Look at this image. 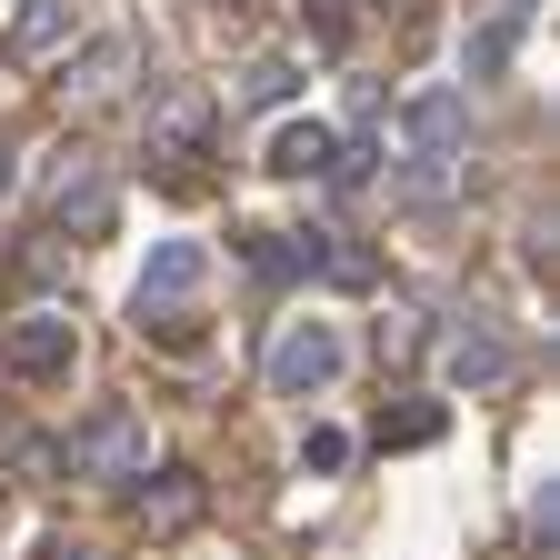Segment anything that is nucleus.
Listing matches in <instances>:
<instances>
[{
    "label": "nucleus",
    "mask_w": 560,
    "mask_h": 560,
    "mask_svg": "<svg viewBox=\"0 0 560 560\" xmlns=\"http://www.w3.org/2000/svg\"><path fill=\"white\" fill-rule=\"evenodd\" d=\"M200 291H210V250L200 241H151V270H140V291H130V320L161 330V340H180Z\"/></svg>",
    "instance_id": "nucleus-1"
},
{
    "label": "nucleus",
    "mask_w": 560,
    "mask_h": 560,
    "mask_svg": "<svg viewBox=\"0 0 560 560\" xmlns=\"http://www.w3.org/2000/svg\"><path fill=\"white\" fill-rule=\"evenodd\" d=\"M340 361H350V340H340V320H280V340H270V390L280 400H311V390H330L340 381Z\"/></svg>",
    "instance_id": "nucleus-2"
},
{
    "label": "nucleus",
    "mask_w": 560,
    "mask_h": 560,
    "mask_svg": "<svg viewBox=\"0 0 560 560\" xmlns=\"http://www.w3.org/2000/svg\"><path fill=\"white\" fill-rule=\"evenodd\" d=\"M70 470H91V480H140V470H151V420H140L130 400H101L81 431H70Z\"/></svg>",
    "instance_id": "nucleus-3"
},
{
    "label": "nucleus",
    "mask_w": 560,
    "mask_h": 560,
    "mask_svg": "<svg viewBox=\"0 0 560 560\" xmlns=\"http://www.w3.org/2000/svg\"><path fill=\"white\" fill-rule=\"evenodd\" d=\"M70 361H81L70 311H21L11 330H0V371L11 381H70Z\"/></svg>",
    "instance_id": "nucleus-4"
},
{
    "label": "nucleus",
    "mask_w": 560,
    "mask_h": 560,
    "mask_svg": "<svg viewBox=\"0 0 560 560\" xmlns=\"http://www.w3.org/2000/svg\"><path fill=\"white\" fill-rule=\"evenodd\" d=\"M81 40V0H11L0 11V50L11 60H70Z\"/></svg>",
    "instance_id": "nucleus-5"
},
{
    "label": "nucleus",
    "mask_w": 560,
    "mask_h": 560,
    "mask_svg": "<svg viewBox=\"0 0 560 560\" xmlns=\"http://www.w3.org/2000/svg\"><path fill=\"white\" fill-rule=\"evenodd\" d=\"M400 130H410V161H420V171H451L460 140H470V101H460V91H410Z\"/></svg>",
    "instance_id": "nucleus-6"
},
{
    "label": "nucleus",
    "mask_w": 560,
    "mask_h": 560,
    "mask_svg": "<svg viewBox=\"0 0 560 560\" xmlns=\"http://www.w3.org/2000/svg\"><path fill=\"white\" fill-rule=\"evenodd\" d=\"M511 371H521V361H511L501 330H480V320H451V330H441V381H451V390H501Z\"/></svg>",
    "instance_id": "nucleus-7"
},
{
    "label": "nucleus",
    "mask_w": 560,
    "mask_h": 560,
    "mask_svg": "<svg viewBox=\"0 0 560 560\" xmlns=\"http://www.w3.org/2000/svg\"><path fill=\"white\" fill-rule=\"evenodd\" d=\"M260 171H280V180H320V171H330V130H320V120H280L270 151H260Z\"/></svg>",
    "instance_id": "nucleus-8"
},
{
    "label": "nucleus",
    "mask_w": 560,
    "mask_h": 560,
    "mask_svg": "<svg viewBox=\"0 0 560 560\" xmlns=\"http://www.w3.org/2000/svg\"><path fill=\"white\" fill-rule=\"evenodd\" d=\"M521 31H530V11H490V21L460 40V81H501L511 50H521Z\"/></svg>",
    "instance_id": "nucleus-9"
},
{
    "label": "nucleus",
    "mask_w": 560,
    "mask_h": 560,
    "mask_svg": "<svg viewBox=\"0 0 560 560\" xmlns=\"http://www.w3.org/2000/svg\"><path fill=\"white\" fill-rule=\"evenodd\" d=\"M200 151H210V110H200V101H161V120H151V161L190 171Z\"/></svg>",
    "instance_id": "nucleus-10"
},
{
    "label": "nucleus",
    "mask_w": 560,
    "mask_h": 560,
    "mask_svg": "<svg viewBox=\"0 0 560 560\" xmlns=\"http://www.w3.org/2000/svg\"><path fill=\"white\" fill-rule=\"evenodd\" d=\"M190 521H200V480H190V470H161L151 490H140V530L171 540V530H190Z\"/></svg>",
    "instance_id": "nucleus-11"
},
{
    "label": "nucleus",
    "mask_w": 560,
    "mask_h": 560,
    "mask_svg": "<svg viewBox=\"0 0 560 560\" xmlns=\"http://www.w3.org/2000/svg\"><path fill=\"white\" fill-rule=\"evenodd\" d=\"M60 231H110V180L101 171H60Z\"/></svg>",
    "instance_id": "nucleus-12"
},
{
    "label": "nucleus",
    "mask_w": 560,
    "mask_h": 560,
    "mask_svg": "<svg viewBox=\"0 0 560 560\" xmlns=\"http://www.w3.org/2000/svg\"><path fill=\"white\" fill-rule=\"evenodd\" d=\"M301 91V60H280V50H260L250 70H241V110H280Z\"/></svg>",
    "instance_id": "nucleus-13"
},
{
    "label": "nucleus",
    "mask_w": 560,
    "mask_h": 560,
    "mask_svg": "<svg viewBox=\"0 0 560 560\" xmlns=\"http://www.w3.org/2000/svg\"><path fill=\"white\" fill-rule=\"evenodd\" d=\"M130 81V40L110 31V40H91V60H81V101H110Z\"/></svg>",
    "instance_id": "nucleus-14"
},
{
    "label": "nucleus",
    "mask_w": 560,
    "mask_h": 560,
    "mask_svg": "<svg viewBox=\"0 0 560 560\" xmlns=\"http://www.w3.org/2000/svg\"><path fill=\"white\" fill-rule=\"evenodd\" d=\"M301 470H350V431H330V420H320V431H301Z\"/></svg>",
    "instance_id": "nucleus-15"
},
{
    "label": "nucleus",
    "mask_w": 560,
    "mask_h": 560,
    "mask_svg": "<svg viewBox=\"0 0 560 560\" xmlns=\"http://www.w3.org/2000/svg\"><path fill=\"white\" fill-rule=\"evenodd\" d=\"M441 190H451V171H420V161H410L390 200H400V210H441Z\"/></svg>",
    "instance_id": "nucleus-16"
},
{
    "label": "nucleus",
    "mask_w": 560,
    "mask_h": 560,
    "mask_svg": "<svg viewBox=\"0 0 560 560\" xmlns=\"http://www.w3.org/2000/svg\"><path fill=\"white\" fill-rule=\"evenodd\" d=\"M381 441H400V451H420V441H441V410H400V420H381Z\"/></svg>",
    "instance_id": "nucleus-17"
},
{
    "label": "nucleus",
    "mask_w": 560,
    "mask_h": 560,
    "mask_svg": "<svg viewBox=\"0 0 560 560\" xmlns=\"http://www.w3.org/2000/svg\"><path fill=\"white\" fill-rule=\"evenodd\" d=\"M301 21H311L320 40H350V21H361V11H350V0H301Z\"/></svg>",
    "instance_id": "nucleus-18"
},
{
    "label": "nucleus",
    "mask_w": 560,
    "mask_h": 560,
    "mask_svg": "<svg viewBox=\"0 0 560 560\" xmlns=\"http://www.w3.org/2000/svg\"><path fill=\"white\" fill-rule=\"evenodd\" d=\"M0 190H11V151H0Z\"/></svg>",
    "instance_id": "nucleus-19"
},
{
    "label": "nucleus",
    "mask_w": 560,
    "mask_h": 560,
    "mask_svg": "<svg viewBox=\"0 0 560 560\" xmlns=\"http://www.w3.org/2000/svg\"><path fill=\"white\" fill-rule=\"evenodd\" d=\"M50 560H91V550H50Z\"/></svg>",
    "instance_id": "nucleus-20"
},
{
    "label": "nucleus",
    "mask_w": 560,
    "mask_h": 560,
    "mask_svg": "<svg viewBox=\"0 0 560 560\" xmlns=\"http://www.w3.org/2000/svg\"><path fill=\"white\" fill-rule=\"evenodd\" d=\"M501 11H530V0H501Z\"/></svg>",
    "instance_id": "nucleus-21"
}]
</instances>
